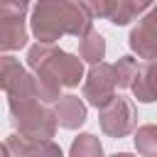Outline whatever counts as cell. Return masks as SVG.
I'll list each match as a JSON object with an SVG mask.
<instances>
[{"label":"cell","instance_id":"1","mask_svg":"<svg viewBox=\"0 0 157 157\" xmlns=\"http://www.w3.org/2000/svg\"><path fill=\"white\" fill-rule=\"evenodd\" d=\"M32 32L42 44H52L61 34L86 37L93 27V12L88 2H64V0H47L32 7Z\"/></svg>","mask_w":157,"mask_h":157},{"label":"cell","instance_id":"2","mask_svg":"<svg viewBox=\"0 0 157 157\" xmlns=\"http://www.w3.org/2000/svg\"><path fill=\"white\" fill-rule=\"evenodd\" d=\"M10 110L20 132L29 140H52L56 130V113H49L39 103V98H20L10 101Z\"/></svg>","mask_w":157,"mask_h":157},{"label":"cell","instance_id":"3","mask_svg":"<svg viewBox=\"0 0 157 157\" xmlns=\"http://www.w3.org/2000/svg\"><path fill=\"white\" fill-rule=\"evenodd\" d=\"M115 86H118V78H115V69L105 61L91 66L88 76H86V83H83V98H88L91 105L96 108H105L110 105L118 96H115Z\"/></svg>","mask_w":157,"mask_h":157},{"label":"cell","instance_id":"4","mask_svg":"<svg viewBox=\"0 0 157 157\" xmlns=\"http://www.w3.org/2000/svg\"><path fill=\"white\" fill-rule=\"evenodd\" d=\"M25 12H27V2H2L0 5V47L5 52L25 47V42H27Z\"/></svg>","mask_w":157,"mask_h":157},{"label":"cell","instance_id":"5","mask_svg":"<svg viewBox=\"0 0 157 157\" xmlns=\"http://www.w3.org/2000/svg\"><path fill=\"white\" fill-rule=\"evenodd\" d=\"M135 123H137V113H135V105L118 96L110 105H105L101 110V128L103 132H108L110 137H123L128 135L130 130H135Z\"/></svg>","mask_w":157,"mask_h":157},{"label":"cell","instance_id":"6","mask_svg":"<svg viewBox=\"0 0 157 157\" xmlns=\"http://www.w3.org/2000/svg\"><path fill=\"white\" fill-rule=\"evenodd\" d=\"M37 71L49 74L59 86H78V81L83 76V64H81L78 56H74L69 52H61V49H54L52 56L39 69H34V74Z\"/></svg>","mask_w":157,"mask_h":157},{"label":"cell","instance_id":"7","mask_svg":"<svg viewBox=\"0 0 157 157\" xmlns=\"http://www.w3.org/2000/svg\"><path fill=\"white\" fill-rule=\"evenodd\" d=\"M130 49L147 61H157V5L147 10L145 17H140L137 27L130 32Z\"/></svg>","mask_w":157,"mask_h":157},{"label":"cell","instance_id":"8","mask_svg":"<svg viewBox=\"0 0 157 157\" xmlns=\"http://www.w3.org/2000/svg\"><path fill=\"white\" fill-rule=\"evenodd\" d=\"M91 12L98 17L110 20L113 25H128L135 15L150 10V2H135V0H98V2H88Z\"/></svg>","mask_w":157,"mask_h":157},{"label":"cell","instance_id":"9","mask_svg":"<svg viewBox=\"0 0 157 157\" xmlns=\"http://www.w3.org/2000/svg\"><path fill=\"white\" fill-rule=\"evenodd\" d=\"M5 147L15 150V157H61V150L52 140H29L25 135H10Z\"/></svg>","mask_w":157,"mask_h":157},{"label":"cell","instance_id":"10","mask_svg":"<svg viewBox=\"0 0 157 157\" xmlns=\"http://www.w3.org/2000/svg\"><path fill=\"white\" fill-rule=\"evenodd\" d=\"M86 120V105L81 103L78 96H61L56 103V123L61 128H78Z\"/></svg>","mask_w":157,"mask_h":157},{"label":"cell","instance_id":"11","mask_svg":"<svg viewBox=\"0 0 157 157\" xmlns=\"http://www.w3.org/2000/svg\"><path fill=\"white\" fill-rule=\"evenodd\" d=\"M132 93L142 103L157 101V61H147L140 69V74H137V78L132 83Z\"/></svg>","mask_w":157,"mask_h":157},{"label":"cell","instance_id":"12","mask_svg":"<svg viewBox=\"0 0 157 157\" xmlns=\"http://www.w3.org/2000/svg\"><path fill=\"white\" fill-rule=\"evenodd\" d=\"M78 56L83 61H91L93 66L101 64V59L105 56V39H103V34L96 32V29H91L86 37H81V42H78Z\"/></svg>","mask_w":157,"mask_h":157},{"label":"cell","instance_id":"13","mask_svg":"<svg viewBox=\"0 0 157 157\" xmlns=\"http://www.w3.org/2000/svg\"><path fill=\"white\" fill-rule=\"evenodd\" d=\"M113 69H115V78H118V88H132V83H135V78H137V74H140V64H137V59H132V56H123V59H118V64H113Z\"/></svg>","mask_w":157,"mask_h":157},{"label":"cell","instance_id":"14","mask_svg":"<svg viewBox=\"0 0 157 157\" xmlns=\"http://www.w3.org/2000/svg\"><path fill=\"white\" fill-rule=\"evenodd\" d=\"M135 147L145 157H157V125H142L135 132Z\"/></svg>","mask_w":157,"mask_h":157},{"label":"cell","instance_id":"15","mask_svg":"<svg viewBox=\"0 0 157 157\" xmlns=\"http://www.w3.org/2000/svg\"><path fill=\"white\" fill-rule=\"evenodd\" d=\"M71 157H103V147L93 135H78L71 145Z\"/></svg>","mask_w":157,"mask_h":157},{"label":"cell","instance_id":"16","mask_svg":"<svg viewBox=\"0 0 157 157\" xmlns=\"http://www.w3.org/2000/svg\"><path fill=\"white\" fill-rule=\"evenodd\" d=\"M113 157H132V155H128V152H120V155H113Z\"/></svg>","mask_w":157,"mask_h":157}]
</instances>
